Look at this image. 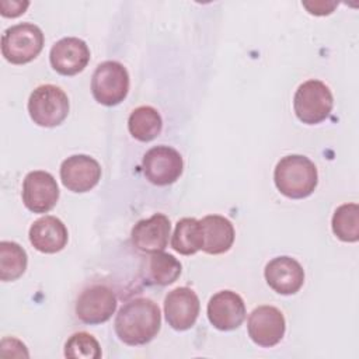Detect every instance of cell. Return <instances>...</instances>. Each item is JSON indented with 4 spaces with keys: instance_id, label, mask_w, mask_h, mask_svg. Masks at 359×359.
<instances>
[{
    "instance_id": "obj_1",
    "label": "cell",
    "mask_w": 359,
    "mask_h": 359,
    "mask_svg": "<svg viewBox=\"0 0 359 359\" xmlns=\"http://www.w3.org/2000/svg\"><path fill=\"white\" fill-rule=\"evenodd\" d=\"M161 325L158 306L147 297H136L126 302L118 311L114 323L118 338L130 346L150 342Z\"/></svg>"
},
{
    "instance_id": "obj_2",
    "label": "cell",
    "mask_w": 359,
    "mask_h": 359,
    "mask_svg": "<svg viewBox=\"0 0 359 359\" xmlns=\"http://www.w3.org/2000/svg\"><path fill=\"white\" fill-rule=\"evenodd\" d=\"M273 181L282 195L290 199H303L310 196L317 187V167L306 156L289 154L278 161Z\"/></svg>"
},
{
    "instance_id": "obj_3",
    "label": "cell",
    "mask_w": 359,
    "mask_h": 359,
    "mask_svg": "<svg viewBox=\"0 0 359 359\" xmlns=\"http://www.w3.org/2000/svg\"><path fill=\"white\" fill-rule=\"evenodd\" d=\"M334 105V98L328 86L320 80L302 83L293 97V109L299 121L306 125H316L325 121Z\"/></svg>"
},
{
    "instance_id": "obj_4",
    "label": "cell",
    "mask_w": 359,
    "mask_h": 359,
    "mask_svg": "<svg viewBox=\"0 0 359 359\" xmlns=\"http://www.w3.org/2000/svg\"><path fill=\"white\" fill-rule=\"evenodd\" d=\"M43 42V34L38 25L21 22L3 32L1 53L13 65H25L41 53Z\"/></svg>"
},
{
    "instance_id": "obj_5",
    "label": "cell",
    "mask_w": 359,
    "mask_h": 359,
    "mask_svg": "<svg viewBox=\"0 0 359 359\" xmlns=\"http://www.w3.org/2000/svg\"><path fill=\"white\" fill-rule=\"evenodd\" d=\"M28 112L34 123L38 126H57L69 114V98L57 86H39L29 95Z\"/></svg>"
},
{
    "instance_id": "obj_6",
    "label": "cell",
    "mask_w": 359,
    "mask_h": 359,
    "mask_svg": "<svg viewBox=\"0 0 359 359\" xmlns=\"http://www.w3.org/2000/svg\"><path fill=\"white\" fill-rule=\"evenodd\" d=\"M129 91V74L125 66L107 60L97 66L91 77V93L97 102L114 107L122 102Z\"/></svg>"
},
{
    "instance_id": "obj_7",
    "label": "cell",
    "mask_w": 359,
    "mask_h": 359,
    "mask_svg": "<svg viewBox=\"0 0 359 359\" xmlns=\"http://www.w3.org/2000/svg\"><path fill=\"white\" fill-rule=\"evenodd\" d=\"M143 172L144 177L154 185L164 187L175 182L182 174V157L181 154L165 144L154 146L143 156Z\"/></svg>"
},
{
    "instance_id": "obj_8",
    "label": "cell",
    "mask_w": 359,
    "mask_h": 359,
    "mask_svg": "<svg viewBox=\"0 0 359 359\" xmlns=\"http://www.w3.org/2000/svg\"><path fill=\"white\" fill-rule=\"evenodd\" d=\"M77 318L90 325L105 323L116 310V297L105 285H91L81 290L76 302Z\"/></svg>"
},
{
    "instance_id": "obj_9",
    "label": "cell",
    "mask_w": 359,
    "mask_h": 359,
    "mask_svg": "<svg viewBox=\"0 0 359 359\" xmlns=\"http://www.w3.org/2000/svg\"><path fill=\"white\" fill-rule=\"evenodd\" d=\"M247 328L252 342L262 348H271L283 338L286 321L279 309L273 306H259L251 311Z\"/></svg>"
},
{
    "instance_id": "obj_10",
    "label": "cell",
    "mask_w": 359,
    "mask_h": 359,
    "mask_svg": "<svg viewBox=\"0 0 359 359\" xmlns=\"http://www.w3.org/2000/svg\"><path fill=\"white\" fill-rule=\"evenodd\" d=\"M59 199L56 180L48 171L36 170L25 175L22 182V202L34 213L49 212Z\"/></svg>"
},
{
    "instance_id": "obj_11",
    "label": "cell",
    "mask_w": 359,
    "mask_h": 359,
    "mask_svg": "<svg viewBox=\"0 0 359 359\" xmlns=\"http://www.w3.org/2000/svg\"><path fill=\"white\" fill-rule=\"evenodd\" d=\"M60 180L72 192H87L101 180V167L95 158L87 154H74L63 160Z\"/></svg>"
},
{
    "instance_id": "obj_12",
    "label": "cell",
    "mask_w": 359,
    "mask_h": 359,
    "mask_svg": "<svg viewBox=\"0 0 359 359\" xmlns=\"http://www.w3.org/2000/svg\"><path fill=\"white\" fill-rule=\"evenodd\" d=\"M199 299L187 287H175L164 299V314L168 325L177 331L189 330L199 316Z\"/></svg>"
},
{
    "instance_id": "obj_13",
    "label": "cell",
    "mask_w": 359,
    "mask_h": 359,
    "mask_svg": "<svg viewBox=\"0 0 359 359\" xmlns=\"http://www.w3.org/2000/svg\"><path fill=\"white\" fill-rule=\"evenodd\" d=\"M245 304L240 294L233 290L215 293L208 303V318L220 331L238 328L245 318Z\"/></svg>"
},
{
    "instance_id": "obj_14",
    "label": "cell",
    "mask_w": 359,
    "mask_h": 359,
    "mask_svg": "<svg viewBox=\"0 0 359 359\" xmlns=\"http://www.w3.org/2000/svg\"><path fill=\"white\" fill-rule=\"evenodd\" d=\"M49 60L59 74L74 76L88 65L90 49L83 39L66 36L53 43L49 52Z\"/></svg>"
},
{
    "instance_id": "obj_15",
    "label": "cell",
    "mask_w": 359,
    "mask_h": 359,
    "mask_svg": "<svg viewBox=\"0 0 359 359\" xmlns=\"http://www.w3.org/2000/svg\"><path fill=\"white\" fill-rule=\"evenodd\" d=\"M265 280L279 294H294L304 283V271L292 257L282 255L271 259L264 271Z\"/></svg>"
},
{
    "instance_id": "obj_16",
    "label": "cell",
    "mask_w": 359,
    "mask_h": 359,
    "mask_svg": "<svg viewBox=\"0 0 359 359\" xmlns=\"http://www.w3.org/2000/svg\"><path fill=\"white\" fill-rule=\"evenodd\" d=\"M171 231L170 219L163 213H154L149 219L139 220L130 233L132 244L147 254L164 251Z\"/></svg>"
},
{
    "instance_id": "obj_17",
    "label": "cell",
    "mask_w": 359,
    "mask_h": 359,
    "mask_svg": "<svg viewBox=\"0 0 359 359\" xmlns=\"http://www.w3.org/2000/svg\"><path fill=\"white\" fill-rule=\"evenodd\" d=\"M29 241L35 250L43 254L62 251L69 240L65 223L56 216H42L29 227Z\"/></svg>"
},
{
    "instance_id": "obj_18",
    "label": "cell",
    "mask_w": 359,
    "mask_h": 359,
    "mask_svg": "<svg viewBox=\"0 0 359 359\" xmlns=\"http://www.w3.org/2000/svg\"><path fill=\"white\" fill-rule=\"evenodd\" d=\"M199 223L202 230V251L217 255L231 248L236 233L229 219L220 215H208Z\"/></svg>"
},
{
    "instance_id": "obj_19",
    "label": "cell",
    "mask_w": 359,
    "mask_h": 359,
    "mask_svg": "<svg viewBox=\"0 0 359 359\" xmlns=\"http://www.w3.org/2000/svg\"><path fill=\"white\" fill-rule=\"evenodd\" d=\"M181 269V262L174 255L158 251L143 259L140 276L146 285L167 286L180 278Z\"/></svg>"
},
{
    "instance_id": "obj_20",
    "label": "cell",
    "mask_w": 359,
    "mask_h": 359,
    "mask_svg": "<svg viewBox=\"0 0 359 359\" xmlns=\"http://www.w3.org/2000/svg\"><path fill=\"white\" fill-rule=\"evenodd\" d=\"M163 121L157 109L149 105L137 107L132 111L128 119L130 135L139 142H150L161 132Z\"/></svg>"
},
{
    "instance_id": "obj_21",
    "label": "cell",
    "mask_w": 359,
    "mask_h": 359,
    "mask_svg": "<svg viewBox=\"0 0 359 359\" xmlns=\"http://www.w3.org/2000/svg\"><path fill=\"white\" fill-rule=\"evenodd\" d=\"M171 247L182 255H192L202 250V230L199 220L195 217H184L178 220L171 238Z\"/></svg>"
},
{
    "instance_id": "obj_22",
    "label": "cell",
    "mask_w": 359,
    "mask_h": 359,
    "mask_svg": "<svg viewBox=\"0 0 359 359\" xmlns=\"http://www.w3.org/2000/svg\"><path fill=\"white\" fill-rule=\"evenodd\" d=\"M28 257L25 250L14 241L0 243V279L10 282L18 279L27 269Z\"/></svg>"
},
{
    "instance_id": "obj_23",
    "label": "cell",
    "mask_w": 359,
    "mask_h": 359,
    "mask_svg": "<svg viewBox=\"0 0 359 359\" xmlns=\"http://www.w3.org/2000/svg\"><path fill=\"white\" fill-rule=\"evenodd\" d=\"M334 234L345 241L355 243L359 240V206L356 203H344L338 206L332 216Z\"/></svg>"
},
{
    "instance_id": "obj_24",
    "label": "cell",
    "mask_w": 359,
    "mask_h": 359,
    "mask_svg": "<svg viewBox=\"0 0 359 359\" xmlns=\"http://www.w3.org/2000/svg\"><path fill=\"white\" fill-rule=\"evenodd\" d=\"M66 358H101V346L98 341L88 332H74L65 345Z\"/></svg>"
},
{
    "instance_id": "obj_25",
    "label": "cell",
    "mask_w": 359,
    "mask_h": 359,
    "mask_svg": "<svg viewBox=\"0 0 359 359\" xmlns=\"http://www.w3.org/2000/svg\"><path fill=\"white\" fill-rule=\"evenodd\" d=\"M29 1H20V0H1L0 1V13L3 17H18L25 13Z\"/></svg>"
},
{
    "instance_id": "obj_26",
    "label": "cell",
    "mask_w": 359,
    "mask_h": 359,
    "mask_svg": "<svg viewBox=\"0 0 359 359\" xmlns=\"http://www.w3.org/2000/svg\"><path fill=\"white\" fill-rule=\"evenodd\" d=\"M303 6L309 10V13L316 15H325L332 13L337 6L335 1H303Z\"/></svg>"
}]
</instances>
